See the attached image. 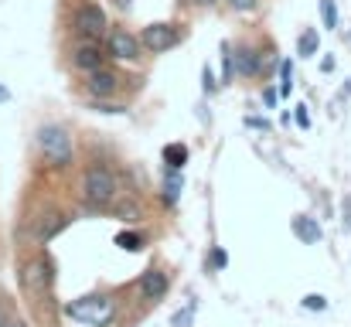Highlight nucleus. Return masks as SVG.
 Here are the masks:
<instances>
[{"label": "nucleus", "mask_w": 351, "mask_h": 327, "mask_svg": "<svg viewBox=\"0 0 351 327\" xmlns=\"http://www.w3.org/2000/svg\"><path fill=\"white\" fill-rule=\"evenodd\" d=\"M34 143H38V154L45 157L48 167H69V164L75 160L72 136H69V130L58 126V123H45V126L38 130Z\"/></svg>", "instance_id": "f257e3e1"}, {"label": "nucleus", "mask_w": 351, "mask_h": 327, "mask_svg": "<svg viewBox=\"0 0 351 327\" xmlns=\"http://www.w3.org/2000/svg\"><path fill=\"white\" fill-rule=\"evenodd\" d=\"M117 195H119V178L110 171V167L96 164V167L86 171V178H82V198H86L93 208H106V205H113Z\"/></svg>", "instance_id": "f03ea898"}, {"label": "nucleus", "mask_w": 351, "mask_h": 327, "mask_svg": "<svg viewBox=\"0 0 351 327\" xmlns=\"http://www.w3.org/2000/svg\"><path fill=\"white\" fill-rule=\"evenodd\" d=\"M113 311H117V304H113V297H106V293L82 297V300H72V304L65 307V314H69L72 321H79V324H86V327H106L113 321Z\"/></svg>", "instance_id": "7ed1b4c3"}, {"label": "nucleus", "mask_w": 351, "mask_h": 327, "mask_svg": "<svg viewBox=\"0 0 351 327\" xmlns=\"http://www.w3.org/2000/svg\"><path fill=\"white\" fill-rule=\"evenodd\" d=\"M21 287L31 293V297H48L51 287H55V266L45 252L31 256L21 263Z\"/></svg>", "instance_id": "20e7f679"}, {"label": "nucleus", "mask_w": 351, "mask_h": 327, "mask_svg": "<svg viewBox=\"0 0 351 327\" xmlns=\"http://www.w3.org/2000/svg\"><path fill=\"white\" fill-rule=\"evenodd\" d=\"M72 27H75L82 38H93V41H96V38H106V34H110V17H106V10H103L99 3L86 0V3L75 7Z\"/></svg>", "instance_id": "39448f33"}, {"label": "nucleus", "mask_w": 351, "mask_h": 327, "mask_svg": "<svg viewBox=\"0 0 351 327\" xmlns=\"http://www.w3.org/2000/svg\"><path fill=\"white\" fill-rule=\"evenodd\" d=\"M140 45H143V51H150V55H164V51H171L174 45H181V27H178V24H164V21L147 24V27L140 31Z\"/></svg>", "instance_id": "423d86ee"}, {"label": "nucleus", "mask_w": 351, "mask_h": 327, "mask_svg": "<svg viewBox=\"0 0 351 327\" xmlns=\"http://www.w3.org/2000/svg\"><path fill=\"white\" fill-rule=\"evenodd\" d=\"M106 51H110V58H117V62H140L143 45H140V38H136L133 31L110 27V34H106Z\"/></svg>", "instance_id": "0eeeda50"}, {"label": "nucleus", "mask_w": 351, "mask_h": 327, "mask_svg": "<svg viewBox=\"0 0 351 327\" xmlns=\"http://www.w3.org/2000/svg\"><path fill=\"white\" fill-rule=\"evenodd\" d=\"M106 58H110V51L99 48L93 38H86V41H79V45L72 48V65H75L79 72H96V69L106 65Z\"/></svg>", "instance_id": "6e6552de"}, {"label": "nucleus", "mask_w": 351, "mask_h": 327, "mask_svg": "<svg viewBox=\"0 0 351 327\" xmlns=\"http://www.w3.org/2000/svg\"><path fill=\"white\" fill-rule=\"evenodd\" d=\"M119 75L113 72V69H96V72H86V93L93 96V99H113L119 93Z\"/></svg>", "instance_id": "1a4fd4ad"}, {"label": "nucleus", "mask_w": 351, "mask_h": 327, "mask_svg": "<svg viewBox=\"0 0 351 327\" xmlns=\"http://www.w3.org/2000/svg\"><path fill=\"white\" fill-rule=\"evenodd\" d=\"M167 290H171V276L160 266H150V269L140 273V293H143V300L157 304V300L167 297Z\"/></svg>", "instance_id": "9d476101"}, {"label": "nucleus", "mask_w": 351, "mask_h": 327, "mask_svg": "<svg viewBox=\"0 0 351 327\" xmlns=\"http://www.w3.org/2000/svg\"><path fill=\"white\" fill-rule=\"evenodd\" d=\"M232 51H235V75H242V79H259V75L266 72V69H263L266 51H256V48H249V45H239Z\"/></svg>", "instance_id": "9b49d317"}, {"label": "nucleus", "mask_w": 351, "mask_h": 327, "mask_svg": "<svg viewBox=\"0 0 351 327\" xmlns=\"http://www.w3.org/2000/svg\"><path fill=\"white\" fill-rule=\"evenodd\" d=\"M290 232L304 242V245H317L321 239H324V228H321V221L311 215H293L290 218Z\"/></svg>", "instance_id": "f8f14e48"}, {"label": "nucleus", "mask_w": 351, "mask_h": 327, "mask_svg": "<svg viewBox=\"0 0 351 327\" xmlns=\"http://www.w3.org/2000/svg\"><path fill=\"white\" fill-rule=\"evenodd\" d=\"M181 188H184V178H181V171H171V167H164V188H160V198H164V205H167V208H174V205H178V198H181Z\"/></svg>", "instance_id": "ddd939ff"}, {"label": "nucleus", "mask_w": 351, "mask_h": 327, "mask_svg": "<svg viewBox=\"0 0 351 327\" xmlns=\"http://www.w3.org/2000/svg\"><path fill=\"white\" fill-rule=\"evenodd\" d=\"M65 221H69V218L62 215V212H48V215H45V218H38V228H34V239H38V242H48L51 235H58V232L65 228Z\"/></svg>", "instance_id": "4468645a"}, {"label": "nucleus", "mask_w": 351, "mask_h": 327, "mask_svg": "<svg viewBox=\"0 0 351 327\" xmlns=\"http://www.w3.org/2000/svg\"><path fill=\"white\" fill-rule=\"evenodd\" d=\"M317 51H321V34H317V27H304L300 38H297V55H300V58H314Z\"/></svg>", "instance_id": "2eb2a0df"}, {"label": "nucleus", "mask_w": 351, "mask_h": 327, "mask_svg": "<svg viewBox=\"0 0 351 327\" xmlns=\"http://www.w3.org/2000/svg\"><path fill=\"white\" fill-rule=\"evenodd\" d=\"M184 164H188V147H184V143H167V147H164V167L181 171Z\"/></svg>", "instance_id": "dca6fc26"}, {"label": "nucleus", "mask_w": 351, "mask_h": 327, "mask_svg": "<svg viewBox=\"0 0 351 327\" xmlns=\"http://www.w3.org/2000/svg\"><path fill=\"white\" fill-rule=\"evenodd\" d=\"M195 317H198V300H188L181 311L171 314V327H195Z\"/></svg>", "instance_id": "f3484780"}, {"label": "nucleus", "mask_w": 351, "mask_h": 327, "mask_svg": "<svg viewBox=\"0 0 351 327\" xmlns=\"http://www.w3.org/2000/svg\"><path fill=\"white\" fill-rule=\"evenodd\" d=\"M317 14H321V27L338 31V3L335 0H317Z\"/></svg>", "instance_id": "a211bd4d"}, {"label": "nucleus", "mask_w": 351, "mask_h": 327, "mask_svg": "<svg viewBox=\"0 0 351 327\" xmlns=\"http://www.w3.org/2000/svg\"><path fill=\"white\" fill-rule=\"evenodd\" d=\"M117 245L123 249V252H140V249H143V235L133 232V228H123V232L117 235Z\"/></svg>", "instance_id": "6ab92c4d"}, {"label": "nucleus", "mask_w": 351, "mask_h": 327, "mask_svg": "<svg viewBox=\"0 0 351 327\" xmlns=\"http://www.w3.org/2000/svg\"><path fill=\"white\" fill-rule=\"evenodd\" d=\"M235 75V51L229 41H222V86H229Z\"/></svg>", "instance_id": "aec40b11"}, {"label": "nucleus", "mask_w": 351, "mask_h": 327, "mask_svg": "<svg viewBox=\"0 0 351 327\" xmlns=\"http://www.w3.org/2000/svg\"><path fill=\"white\" fill-rule=\"evenodd\" d=\"M300 304H304V311H314V314H324L328 311V297H321V293H307Z\"/></svg>", "instance_id": "412c9836"}, {"label": "nucleus", "mask_w": 351, "mask_h": 327, "mask_svg": "<svg viewBox=\"0 0 351 327\" xmlns=\"http://www.w3.org/2000/svg\"><path fill=\"white\" fill-rule=\"evenodd\" d=\"M229 266V252L222 249V245H215L212 252H208V269H226Z\"/></svg>", "instance_id": "4be33fe9"}, {"label": "nucleus", "mask_w": 351, "mask_h": 327, "mask_svg": "<svg viewBox=\"0 0 351 327\" xmlns=\"http://www.w3.org/2000/svg\"><path fill=\"white\" fill-rule=\"evenodd\" d=\"M93 109H96V112H113V116H123V112H126V106L110 103V99H93Z\"/></svg>", "instance_id": "5701e85b"}, {"label": "nucleus", "mask_w": 351, "mask_h": 327, "mask_svg": "<svg viewBox=\"0 0 351 327\" xmlns=\"http://www.w3.org/2000/svg\"><path fill=\"white\" fill-rule=\"evenodd\" d=\"M293 123H297L300 130H311V109H307V103L293 106Z\"/></svg>", "instance_id": "b1692460"}, {"label": "nucleus", "mask_w": 351, "mask_h": 327, "mask_svg": "<svg viewBox=\"0 0 351 327\" xmlns=\"http://www.w3.org/2000/svg\"><path fill=\"white\" fill-rule=\"evenodd\" d=\"M280 99H283V96H280V89H276V86H266V89H263V106L266 109H276Z\"/></svg>", "instance_id": "393cba45"}, {"label": "nucleus", "mask_w": 351, "mask_h": 327, "mask_svg": "<svg viewBox=\"0 0 351 327\" xmlns=\"http://www.w3.org/2000/svg\"><path fill=\"white\" fill-rule=\"evenodd\" d=\"M226 3H229V10H235V14H249V10L259 7V0H226Z\"/></svg>", "instance_id": "a878e982"}, {"label": "nucleus", "mask_w": 351, "mask_h": 327, "mask_svg": "<svg viewBox=\"0 0 351 327\" xmlns=\"http://www.w3.org/2000/svg\"><path fill=\"white\" fill-rule=\"evenodd\" d=\"M202 82H205V93H208V96L219 89V82H215V75H212V65H205V69H202Z\"/></svg>", "instance_id": "bb28decb"}, {"label": "nucleus", "mask_w": 351, "mask_h": 327, "mask_svg": "<svg viewBox=\"0 0 351 327\" xmlns=\"http://www.w3.org/2000/svg\"><path fill=\"white\" fill-rule=\"evenodd\" d=\"M242 123H245V126H252V130H269V123H266L263 116H245Z\"/></svg>", "instance_id": "cd10ccee"}, {"label": "nucleus", "mask_w": 351, "mask_h": 327, "mask_svg": "<svg viewBox=\"0 0 351 327\" xmlns=\"http://www.w3.org/2000/svg\"><path fill=\"white\" fill-rule=\"evenodd\" d=\"M341 221H345V228H351V198H345V202H341Z\"/></svg>", "instance_id": "c85d7f7f"}, {"label": "nucleus", "mask_w": 351, "mask_h": 327, "mask_svg": "<svg viewBox=\"0 0 351 327\" xmlns=\"http://www.w3.org/2000/svg\"><path fill=\"white\" fill-rule=\"evenodd\" d=\"M119 215H123V221H136V208H133V205H126V208H119Z\"/></svg>", "instance_id": "c756f323"}, {"label": "nucleus", "mask_w": 351, "mask_h": 327, "mask_svg": "<svg viewBox=\"0 0 351 327\" xmlns=\"http://www.w3.org/2000/svg\"><path fill=\"white\" fill-rule=\"evenodd\" d=\"M321 72H335V58H331V55L321 58Z\"/></svg>", "instance_id": "7c9ffc66"}, {"label": "nucleus", "mask_w": 351, "mask_h": 327, "mask_svg": "<svg viewBox=\"0 0 351 327\" xmlns=\"http://www.w3.org/2000/svg\"><path fill=\"white\" fill-rule=\"evenodd\" d=\"M3 327H27V324H24L21 317H7V324H3Z\"/></svg>", "instance_id": "2f4dec72"}, {"label": "nucleus", "mask_w": 351, "mask_h": 327, "mask_svg": "<svg viewBox=\"0 0 351 327\" xmlns=\"http://www.w3.org/2000/svg\"><path fill=\"white\" fill-rule=\"evenodd\" d=\"M7 99H10V89H7V86H0V103H7Z\"/></svg>", "instance_id": "473e14b6"}, {"label": "nucleus", "mask_w": 351, "mask_h": 327, "mask_svg": "<svg viewBox=\"0 0 351 327\" xmlns=\"http://www.w3.org/2000/svg\"><path fill=\"white\" fill-rule=\"evenodd\" d=\"M191 3H198V7H212V3H219V0H191Z\"/></svg>", "instance_id": "72a5a7b5"}, {"label": "nucleus", "mask_w": 351, "mask_h": 327, "mask_svg": "<svg viewBox=\"0 0 351 327\" xmlns=\"http://www.w3.org/2000/svg\"><path fill=\"white\" fill-rule=\"evenodd\" d=\"M7 324V307H0V327Z\"/></svg>", "instance_id": "f704fd0d"}, {"label": "nucleus", "mask_w": 351, "mask_h": 327, "mask_svg": "<svg viewBox=\"0 0 351 327\" xmlns=\"http://www.w3.org/2000/svg\"><path fill=\"white\" fill-rule=\"evenodd\" d=\"M119 7H123V10H126V7H130V0H117Z\"/></svg>", "instance_id": "c9c22d12"}]
</instances>
